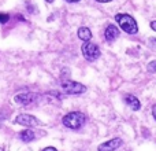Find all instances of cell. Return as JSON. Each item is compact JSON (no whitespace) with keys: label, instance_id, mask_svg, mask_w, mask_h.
Wrapping results in <instances>:
<instances>
[{"label":"cell","instance_id":"cell-9","mask_svg":"<svg viewBox=\"0 0 156 151\" xmlns=\"http://www.w3.org/2000/svg\"><path fill=\"white\" fill-rule=\"evenodd\" d=\"M104 36H105V40L107 41H114L119 37V29L115 26V25H108L107 29L104 32Z\"/></svg>","mask_w":156,"mask_h":151},{"label":"cell","instance_id":"cell-7","mask_svg":"<svg viewBox=\"0 0 156 151\" xmlns=\"http://www.w3.org/2000/svg\"><path fill=\"white\" fill-rule=\"evenodd\" d=\"M121 146H122V139L114 138V139H111V140L105 142V143H101L99 147H97V150L99 151H115Z\"/></svg>","mask_w":156,"mask_h":151},{"label":"cell","instance_id":"cell-11","mask_svg":"<svg viewBox=\"0 0 156 151\" xmlns=\"http://www.w3.org/2000/svg\"><path fill=\"white\" fill-rule=\"evenodd\" d=\"M78 37H80L81 40H83V41H89L92 39V32L89 30V28L82 26V28L78 29Z\"/></svg>","mask_w":156,"mask_h":151},{"label":"cell","instance_id":"cell-6","mask_svg":"<svg viewBox=\"0 0 156 151\" xmlns=\"http://www.w3.org/2000/svg\"><path fill=\"white\" fill-rule=\"evenodd\" d=\"M34 99H36V95L32 94V92H21V94L15 95L14 102L21 106H27V105H30V103H33Z\"/></svg>","mask_w":156,"mask_h":151},{"label":"cell","instance_id":"cell-17","mask_svg":"<svg viewBox=\"0 0 156 151\" xmlns=\"http://www.w3.org/2000/svg\"><path fill=\"white\" fill-rule=\"evenodd\" d=\"M97 2H100V3H108V2H111V0H97Z\"/></svg>","mask_w":156,"mask_h":151},{"label":"cell","instance_id":"cell-19","mask_svg":"<svg viewBox=\"0 0 156 151\" xmlns=\"http://www.w3.org/2000/svg\"><path fill=\"white\" fill-rule=\"evenodd\" d=\"M45 2H47V3H52V2H54V0H45Z\"/></svg>","mask_w":156,"mask_h":151},{"label":"cell","instance_id":"cell-12","mask_svg":"<svg viewBox=\"0 0 156 151\" xmlns=\"http://www.w3.org/2000/svg\"><path fill=\"white\" fill-rule=\"evenodd\" d=\"M148 72H151V73H155L156 72V61H152V62H149V65H148Z\"/></svg>","mask_w":156,"mask_h":151},{"label":"cell","instance_id":"cell-5","mask_svg":"<svg viewBox=\"0 0 156 151\" xmlns=\"http://www.w3.org/2000/svg\"><path fill=\"white\" fill-rule=\"evenodd\" d=\"M15 122L18 125H23V127H40V125H43L40 120H37L30 114H19V116H16Z\"/></svg>","mask_w":156,"mask_h":151},{"label":"cell","instance_id":"cell-16","mask_svg":"<svg viewBox=\"0 0 156 151\" xmlns=\"http://www.w3.org/2000/svg\"><path fill=\"white\" fill-rule=\"evenodd\" d=\"M152 114H154V117H155V120H156V105L152 107Z\"/></svg>","mask_w":156,"mask_h":151},{"label":"cell","instance_id":"cell-2","mask_svg":"<svg viewBox=\"0 0 156 151\" xmlns=\"http://www.w3.org/2000/svg\"><path fill=\"white\" fill-rule=\"evenodd\" d=\"M115 21L118 22V25L121 26V29L123 32L129 33V35H136L138 32L137 22L133 17H130L129 14H116Z\"/></svg>","mask_w":156,"mask_h":151},{"label":"cell","instance_id":"cell-8","mask_svg":"<svg viewBox=\"0 0 156 151\" xmlns=\"http://www.w3.org/2000/svg\"><path fill=\"white\" fill-rule=\"evenodd\" d=\"M125 103H126L127 106H129L132 110H134V111H137V110H140L141 109V103H140V100L137 99V98L134 96V95H132V94H127V95H125Z\"/></svg>","mask_w":156,"mask_h":151},{"label":"cell","instance_id":"cell-14","mask_svg":"<svg viewBox=\"0 0 156 151\" xmlns=\"http://www.w3.org/2000/svg\"><path fill=\"white\" fill-rule=\"evenodd\" d=\"M41 151H58L55 147H45L44 150H41Z\"/></svg>","mask_w":156,"mask_h":151},{"label":"cell","instance_id":"cell-4","mask_svg":"<svg viewBox=\"0 0 156 151\" xmlns=\"http://www.w3.org/2000/svg\"><path fill=\"white\" fill-rule=\"evenodd\" d=\"M82 55L85 57V59L93 62V61H96L97 58L100 57V48L94 43L85 41L83 46H82Z\"/></svg>","mask_w":156,"mask_h":151},{"label":"cell","instance_id":"cell-15","mask_svg":"<svg viewBox=\"0 0 156 151\" xmlns=\"http://www.w3.org/2000/svg\"><path fill=\"white\" fill-rule=\"evenodd\" d=\"M151 28L156 32V21H152V22H151Z\"/></svg>","mask_w":156,"mask_h":151},{"label":"cell","instance_id":"cell-1","mask_svg":"<svg viewBox=\"0 0 156 151\" xmlns=\"http://www.w3.org/2000/svg\"><path fill=\"white\" fill-rule=\"evenodd\" d=\"M62 122L69 129H80L86 122V116L81 111H70L62 118Z\"/></svg>","mask_w":156,"mask_h":151},{"label":"cell","instance_id":"cell-18","mask_svg":"<svg viewBox=\"0 0 156 151\" xmlns=\"http://www.w3.org/2000/svg\"><path fill=\"white\" fill-rule=\"evenodd\" d=\"M67 2H70V3H76V2H80V0H67Z\"/></svg>","mask_w":156,"mask_h":151},{"label":"cell","instance_id":"cell-3","mask_svg":"<svg viewBox=\"0 0 156 151\" xmlns=\"http://www.w3.org/2000/svg\"><path fill=\"white\" fill-rule=\"evenodd\" d=\"M62 89L69 95H81L83 92H86V87L81 83L77 81H71V80H63L60 83Z\"/></svg>","mask_w":156,"mask_h":151},{"label":"cell","instance_id":"cell-13","mask_svg":"<svg viewBox=\"0 0 156 151\" xmlns=\"http://www.w3.org/2000/svg\"><path fill=\"white\" fill-rule=\"evenodd\" d=\"M8 19H10V17H8L7 14L0 13V24H5V22H8Z\"/></svg>","mask_w":156,"mask_h":151},{"label":"cell","instance_id":"cell-10","mask_svg":"<svg viewBox=\"0 0 156 151\" xmlns=\"http://www.w3.org/2000/svg\"><path fill=\"white\" fill-rule=\"evenodd\" d=\"M34 138H36V135H34V132H33L32 129H25V131H22V132L19 133V139H21L22 142H25V143L32 142Z\"/></svg>","mask_w":156,"mask_h":151}]
</instances>
